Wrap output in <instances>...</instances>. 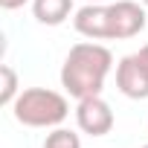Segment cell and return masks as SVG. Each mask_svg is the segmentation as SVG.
<instances>
[{
  "mask_svg": "<svg viewBox=\"0 0 148 148\" xmlns=\"http://www.w3.org/2000/svg\"><path fill=\"white\" fill-rule=\"evenodd\" d=\"M76 122L84 134L90 136H105L110 134L113 128V110L110 105L102 99V96H87V99H79V108H76Z\"/></svg>",
  "mask_w": 148,
  "mask_h": 148,
  "instance_id": "3",
  "label": "cell"
},
{
  "mask_svg": "<svg viewBox=\"0 0 148 148\" xmlns=\"http://www.w3.org/2000/svg\"><path fill=\"white\" fill-rule=\"evenodd\" d=\"M87 3H99V0H87Z\"/></svg>",
  "mask_w": 148,
  "mask_h": 148,
  "instance_id": "12",
  "label": "cell"
},
{
  "mask_svg": "<svg viewBox=\"0 0 148 148\" xmlns=\"http://www.w3.org/2000/svg\"><path fill=\"white\" fill-rule=\"evenodd\" d=\"M142 148H148V145H142Z\"/></svg>",
  "mask_w": 148,
  "mask_h": 148,
  "instance_id": "14",
  "label": "cell"
},
{
  "mask_svg": "<svg viewBox=\"0 0 148 148\" xmlns=\"http://www.w3.org/2000/svg\"><path fill=\"white\" fill-rule=\"evenodd\" d=\"M136 55H139V61H142V64H145V70H148V47H142Z\"/></svg>",
  "mask_w": 148,
  "mask_h": 148,
  "instance_id": "11",
  "label": "cell"
},
{
  "mask_svg": "<svg viewBox=\"0 0 148 148\" xmlns=\"http://www.w3.org/2000/svg\"><path fill=\"white\" fill-rule=\"evenodd\" d=\"M108 18H110V38L116 41L134 38L145 29V9L134 0H119V3L108 6Z\"/></svg>",
  "mask_w": 148,
  "mask_h": 148,
  "instance_id": "4",
  "label": "cell"
},
{
  "mask_svg": "<svg viewBox=\"0 0 148 148\" xmlns=\"http://www.w3.org/2000/svg\"><path fill=\"white\" fill-rule=\"evenodd\" d=\"M32 12H35V18H38L41 23L58 26V23H64V21L70 18L73 0H35V3H32Z\"/></svg>",
  "mask_w": 148,
  "mask_h": 148,
  "instance_id": "7",
  "label": "cell"
},
{
  "mask_svg": "<svg viewBox=\"0 0 148 148\" xmlns=\"http://www.w3.org/2000/svg\"><path fill=\"white\" fill-rule=\"evenodd\" d=\"M44 148H82V139H79V134H73L67 128H55L52 134H47Z\"/></svg>",
  "mask_w": 148,
  "mask_h": 148,
  "instance_id": "8",
  "label": "cell"
},
{
  "mask_svg": "<svg viewBox=\"0 0 148 148\" xmlns=\"http://www.w3.org/2000/svg\"><path fill=\"white\" fill-rule=\"evenodd\" d=\"M113 67V55L108 47L102 44H76L70 49L64 67H61V84L70 96L76 99H87V96H99L105 87V76Z\"/></svg>",
  "mask_w": 148,
  "mask_h": 148,
  "instance_id": "1",
  "label": "cell"
},
{
  "mask_svg": "<svg viewBox=\"0 0 148 148\" xmlns=\"http://www.w3.org/2000/svg\"><path fill=\"white\" fill-rule=\"evenodd\" d=\"M0 79H3V87H0V105H15L18 96V76L9 64L0 67Z\"/></svg>",
  "mask_w": 148,
  "mask_h": 148,
  "instance_id": "9",
  "label": "cell"
},
{
  "mask_svg": "<svg viewBox=\"0 0 148 148\" xmlns=\"http://www.w3.org/2000/svg\"><path fill=\"white\" fill-rule=\"evenodd\" d=\"M142 3H145V6H148V0H142Z\"/></svg>",
  "mask_w": 148,
  "mask_h": 148,
  "instance_id": "13",
  "label": "cell"
},
{
  "mask_svg": "<svg viewBox=\"0 0 148 148\" xmlns=\"http://www.w3.org/2000/svg\"><path fill=\"white\" fill-rule=\"evenodd\" d=\"M15 119L29 128H52L61 125L70 113V105L61 93L47 87H29L15 99Z\"/></svg>",
  "mask_w": 148,
  "mask_h": 148,
  "instance_id": "2",
  "label": "cell"
},
{
  "mask_svg": "<svg viewBox=\"0 0 148 148\" xmlns=\"http://www.w3.org/2000/svg\"><path fill=\"white\" fill-rule=\"evenodd\" d=\"M116 87L128 99H145L148 96V70L139 61V55H125L116 67Z\"/></svg>",
  "mask_w": 148,
  "mask_h": 148,
  "instance_id": "5",
  "label": "cell"
},
{
  "mask_svg": "<svg viewBox=\"0 0 148 148\" xmlns=\"http://www.w3.org/2000/svg\"><path fill=\"white\" fill-rule=\"evenodd\" d=\"M26 3V0H0V6H3V9H21Z\"/></svg>",
  "mask_w": 148,
  "mask_h": 148,
  "instance_id": "10",
  "label": "cell"
},
{
  "mask_svg": "<svg viewBox=\"0 0 148 148\" xmlns=\"http://www.w3.org/2000/svg\"><path fill=\"white\" fill-rule=\"evenodd\" d=\"M76 32L90 38V41H110V18H108V6L99 3H87L84 9L76 12L73 18Z\"/></svg>",
  "mask_w": 148,
  "mask_h": 148,
  "instance_id": "6",
  "label": "cell"
}]
</instances>
